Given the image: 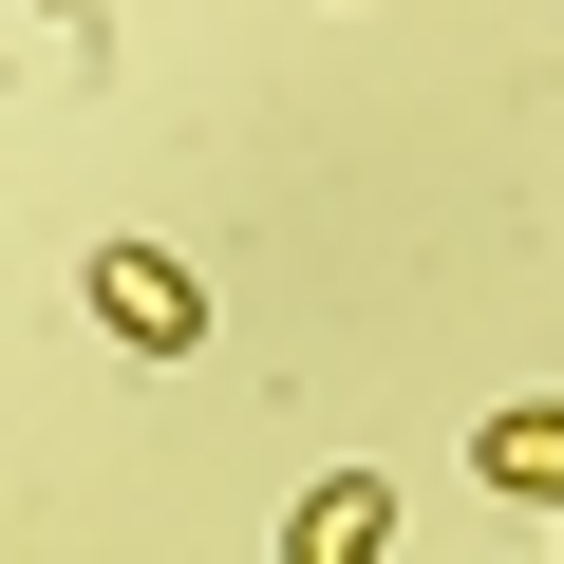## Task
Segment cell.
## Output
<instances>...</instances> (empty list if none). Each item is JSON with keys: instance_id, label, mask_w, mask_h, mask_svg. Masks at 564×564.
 Listing matches in <instances>:
<instances>
[{"instance_id": "2", "label": "cell", "mask_w": 564, "mask_h": 564, "mask_svg": "<svg viewBox=\"0 0 564 564\" xmlns=\"http://www.w3.org/2000/svg\"><path fill=\"white\" fill-rule=\"evenodd\" d=\"M377 545H395V470H321L282 508V564H377Z\"/></svg>"}, {"instance_id": "4", "label": "cell", "mask_w": 564, "mask_h": 564, "mask_svg": "<svg viewBox=\"0 0 564 564\" xmlns=\"http://www.w3.org/2000/svg\"><path fill=\"white\" fill-rule=\"evenodd\" d=\"M57 20H95V0H57Z\"/></svg>"}, {"instance_id": "3", "label": "cell", "mask_w": 564, "mask_h": 564, "mask_svg": "<svg viewBox=\"0 0 564 564\" xmlns=\"http://www.w3.org/2000/svg\"><path fill=\"white\" fill-rule=\"evenodd\" d=\"M470 470H489L508 508H564V395H508V414L470 433Z\"/></svg>"}, {"instance_id": "1", "label": "cell", "mask_w": 564, "mask_h": 564, "mask_svg": "<svg viewBox=\"0 0 564 564\" xmlns=\"http://www.w3.org/2000/svg\"><path fill=\"white\" fill-rule=\"evenodd\" d=\"M95 321H113L132 358H207V282H188L170 245H95Z\"/></svg>"}]
</instances>
